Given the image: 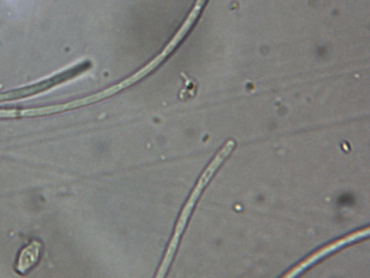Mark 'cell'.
<instances>
[{"mask_svg": "<svg viewBox=\"0 0 370 278\" xmlns=\"http://www.w3.org/2000/svg\"><path fill=\"white\" fill-rule=\"evenodd\" d=\"M235 145L233 140H229L221 151L217 154L213 161L208 166V168L203 173L199 180L198 181L196 187L193 190L190 197L186 204H185L180 217L178 220L174 234L172 237L168 249L165 253L162 264L157 277H164L166 272L172 263L173 258L177 249L180 237L186 227L189 218L192 212L195 204L199 199L202 190L206 187V185L211 180L218 167L224 161V160L229 155L233 150Z\"/></svg>", "mask_w": 370, "mask_h": 278, "instance_id": "cell-1", "label": "cell"}, {"mask_svg": "<svg viewBox=\"0 0 370 278\" xmlns=\"http://www.w3.org/2000/svg\"><path fill=\"white\" fill-rule=\"evenodd\" d=\"M41 249V244L37 242H33L24 249L18 259L16 270L25 274L31 269L38 261Z\"/></svg>", "mask_w": 370, "mask_h": 278, "instance_id": "cell-2", "label": "cell"}, {"mask_svg": "<svg viewBox=\"0 0 370 278\" xmlns=\"http://www.w3.org/2000/svg\"><path fill=\"white\" fill-rule=\"evenodd\" d=\"M30 92L28 88H21L13 91L11 92L5 93V94H0V101H5L13 100L16 98H23L29 96Z\"/></svg>", "mask_w": 370, "mask_h": 278, "instance_id": "cell-3", "label": "cell"}]
</instances>
